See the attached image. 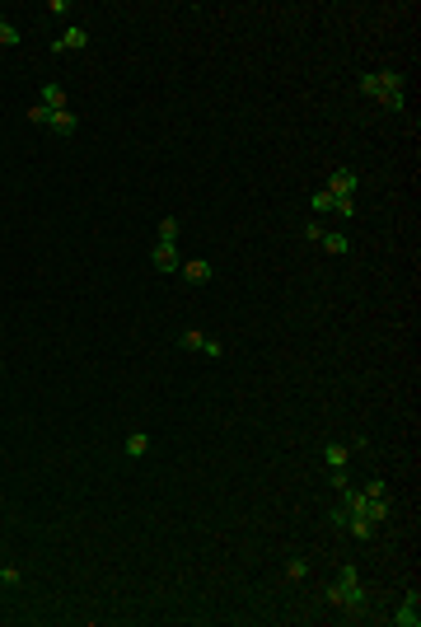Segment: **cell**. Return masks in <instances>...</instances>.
<instances>
[{"mask_svg":"<svg viewBox=\"0 0 421 627\" xmlns=\"http://www.w3.org/2000/svg\"><path fill=\"white\" fill-rule=\"evenodd\" d=\"M29 122H33V126H47V122H52V108H43V103H33V108H29Z\"/></svg>","mask_w":421,"mask_h":627,"instance_id":"obj_17","label":"cell"},{"mask_svg":"<svg viewBox=\"0 0 421 627\" xmlns=\"http://www.w3.org/2000/svg\"><path fill=\"white\" fill-rule=\"evenodd\" d=\"M309 206H313V211H318V216H327V211H337V197H332V192H327V188H318V192H313V197H309Z\"/></svg>","mask_w":421,"mask_h":627,"instance_id":"obj_12","label":"cell"},{"mask_svg":"<svg viewBox=\"0 0 421 627\" xmlns=\"http://www.w3.org/2000/svg\"><path fill=\"white\" fill-rule=\"evenodd\" d=\"M178 272H183V281H187V286H206V281H211V263H202V258L183 263Z\"/></svg>","mask_w":421,"mask_h":627,"instance_id":"obj_8","label":"cell"},{"mask_svg":"<svg viewBox=\"0 0 421 627\" xmlns=\"http://www.w3.org/2000/svg\"><path fill=\"white\" fill-rule=\"evenodd\" d=\"M38 103H43V108H52V112L71 108V103H66V89H61V84H43V94H38Z\"/></svg>","mask_w":421,"mask_h":627,"instance_id":"obj_9","label":"cell"},{"mask_svg":"<svg viewBox=\"0 0 421 627\" xmlns=\"http://www.w3.org/2000/svg\"><path fill=\"white\" fill-rule=\"evenodd\" d=\"M356 188H360V173H356V169L337 164V169L327 173V192H332L337 202H356Z\"/></svg>","mask_w":421,"mask_h":627,"instance_id":"obj_3","label":"cell"},{"mask_svg":"<svg viewBox=\"0 0 421 627\" xmlns=\"http://www.w3.org/2000/svg\"><path fill=\"white\" fill-rule=\"evenodd\" d=\"M47 126H52V131H57V136H75V112H71V108H61V112H52V122H47Z\"/></svg>","mask_w":421,"mask_h":627,"instance_id":"obj_11","label":"cell"},{"mask_svg":"<svg viewBox=\"0 0 421 627\" xmlns=\"http://www.w3.org/2000/svg\"><path fill=\"white\" fill-rule=\"evenodd\" d=\"M393 623H398V627H417V623H421V599H417V590L403 599V609L393 613Z\"/></svg>","mask_w":421,"mask_h":627,"instance_id":"obj_6","label":"cell"},{"mask_svg":"<svg viewBox=\"0 0 421 627\" xmlns=\"http://www.w3.org/2000/svg\"><path fill=\"white\" fill-rule=\"evenodd\" d=\"M84 47H89V33L80 29V24H75V29H66L61 38L52 43V52H84Z\"/></svg>","mask_w":421,"mask_h":627,"instance_id":"obj_5","label":"cell"},{"mask_svg":"<svg viewBox=\"0 0 421 627\" xmlns=\"http://www.w3.org/2000/svg\"><path fill=\"white\" fill-rule=\"evenodd\" d=\"M318 244H323V249L332 253V258H342V253H351V239H346V235H337V230H323V235H318Z\"/></svg>","mask_w":421,"mask_h":627,"instance_id":"obj_10","label":"cell"},{"mask_svg":"<svg viewBox=\"0 0 421 627\" xmlns=\"http://www.w3.org/2000/svg\"><path fill=\"white\" fill-rule=\"evenodd\" d=\"M286 576H290V580H304V576H309V566H304V562H300V557H295V562L286 566Z\"/></svg>","mask_w":421,"mask_h":627,"instance_id":"obj_19","label":"cell"},{"mask_svg":"<svg viewBox=\"0 0 421 627\" xmlns=\"http://www.w3.org/2000/svg\"><path fill=\"white\" fill-rule=\"evenodd\" d=\"M159 244H178V220H173V216L159 220Z\"/></svg>","mask_w":421,"mask_h":627,"instance_id":"obj_15","label":"cell"},{"mask_svg":"<svg viewBox=\"0 0 421 627\" xmlns=\"http://www.w3.org/2000/svg\"><path fill=\"white\" fill-rule=\"evenodd\" d=\"M403 89H407L403 71H365L360 75V94L374 98L379 108H389V112H403V103H407Z\"/></svg>","mask_w":421,"mask_h":627,"instance_id":"obj_1","label":"cell"},{"mask_svg":"<svg viewBox=\"0 0 421 627\" xmlns=\"http://www.w3.org/2000/svg\"><path fill=\"white\" fill-rule=\"evenodd\" d=\"M19 38H24V33H19L15 24H10V19L0 15V47H19Z\"/></svg>","mask_w":421,"mask_h":627,"instance_id":"obj_14","label":"cell"},{"mask_svg":"<svg viewBox=\"0 0 421 627\" xmlns=\"http://www.w3.org/2000/svg\"><path fill=\"white\" fill-rule=\"evenodd\" d=\"M346 455H351V450L337 445V440H327L323 445V459H327V473H332V487H337V492L346 487Z\"/></svg>","mask_w":421,"mask_h":627,"instance_id":"obj_4","label":"cell"},{"mask_svg":"<svg viewBox=\"0 0 421 627\" xmlns=\"http://www.w3.org/2000/svg\"><path fill=\"white\" fill-rule=\"evenodd\" d=\"M150 263H155V272H178V244H155V258H150Z\"/></svg>","mask_w":421,"mask_h":627,"instance_id":"obj_7","label":"cell"},{"mask_svg":"<svg viewBox=\"0 0 421 627\" xmlns=\"http://www.w3.org/2000/svg\"><path fill=\"white\" fill-rule=\"evenodd\" d=\"M318 235H323V225H318V220H304V239H313V244H318Z\"/></svg>","mask_w":421,"mask_h":627,"instance_id":"obj_20","label":"cell"},{"mask_svg":"<svg viewBox=\"0 0 421 627\" xmlns=\"http://www.w3.org/2000/svg\"><path fill=\"white\" fill-rule=\"evenodd\" d=\"M145 450H150V436H145V431H131V436H126V455L140 459Z\"/></svg>","mask_w":421,"mask_h":627,"instance_id":"obj_13","label":"cell"},{"mask_svg":"<svg viewBox=\"0 0 421 627\" xmlns=\"http://www.w3.org/2000/svg\"><path fill=\"white\" fill-rule=\"evenodd\" d=\"M327 599H332L342 613H351V618H365V613H370V595H365V585H360L356 566H342V571H337V580L327 585Z\"/></svg>","mask_w":421,"mask_h":627,"instance_id":"obj_2","label":"cell"},{"mask_svg":"<svg viewBox=\"0 0 421 627\" xmlns=\"http://www.w3.org/2000/svg\"><path fill=\"white\" fill-rule=\"evenodd\" d=\"M202 356H211V361H216V356H225V346H220L216 337H206V342H202Z\"/></svg>","mask_w":421,"mask_h":627,"instance_id":"obj_18","label":"cell"},{"mask_svg":"<svg viewBox=\"0 0 421 627\" xmlns=\"http://www.w3.org/2000/svg\"><path fill=\"white\" fill-rule=\"evenodd\" d=\"M178 342L187 346V351H202V342H206V332H197V328H187L183 337H178Z\"/></svg>","mask_w":421,"mask_h":627,"instance_id":"obj_16","label":"cell"}]
</instances>
